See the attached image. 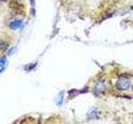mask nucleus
I'll list each match as a JSON object with an SVG mask.
<instances>
[{
  "label": "nucleus",
  "mask_w": 133,
  "mask_h": 124,
  "mask_svg": "<svg viewBox=\"0 0 133 124\" xmlns=\"http://www.w3.org/2000/svg\"><path fill=\"white\" fill-rule=\"evenodd\" d=\"M23 26V22L21 20H15L11 22V23L9 24V27L11 29H18L20 27H22Z\"/></svg>",
  "instance_id": "obj_1"
},
{
  "label": "nucleus",
  "mask_w": 133,
  "mask_h": 124,
  "mask_svg": "<svg viewBox=\"0 0 133 124\" xmlns=\"http://www.w3.org/2000/svg\"><path fill=\"white\" fill-rule=\"evenodd\" d=\"M7 47H8V44H6L3 41H0V51H5Z\"/></svg>",
  "instance_id": "obj_2"
},
{
  "label": "nucleus",
  "mask_w": 133,
  "mask_h": 124,
  "mask_svg": "<svg viewBox=\"0 0 133 124\" xmlns=\"http://www.w3.org/2000/svg\"><path fill=\"white\" fill-rule=\"evenodd\" d=\"M5 64V58H3V59L0 60V65H3Z\"/></svg>",
  "instance_id": "obj_3"
}]
</instances>
